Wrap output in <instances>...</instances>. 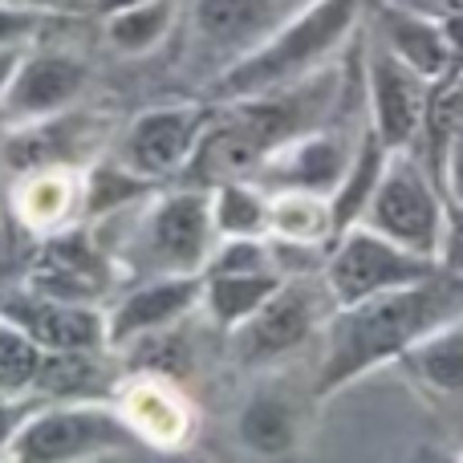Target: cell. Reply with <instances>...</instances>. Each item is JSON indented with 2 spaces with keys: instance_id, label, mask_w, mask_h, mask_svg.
<instances>
[{
  "instance_id": "28",
  "label": "cell",
  "mask_w": 463,
  "mask_h": 463,
  "mask_svg": "<svg viewBox=\"0 0 463 463\" xmlns=\"http://www.w3.org/2000/svg\"><path fill=\"white\" fill-rule=\"evenodd\" d=\"M45 350L0 313V394H33Z\"/></svg>"
},
{
  "instance_id": "14",
  "label": "cell",
  "mask_w": 463,
  "mask_h": 463,
  "mask_svg": "<svg viewBox=\"0 0 463 463\" xmlns=\"http://www.w3.org/2000/svg\"><path fill=\"white\" fill-rule=\"evenodd\" d=\"M345 155L342 138L334 135H321V130H305V135L288 138L285 146L264 159V175H272L280 184V192H317V195H329L345 175Z\"/></svg>"
},
{
  "instance_id": "11",
  "label": "cell",
  "mask_w": 463,
  "mask_h": 463,
  "mask_svg": "<svg viewBox=\"0 0 463 463\" xmlns=\"http://www.w3.org/2000/svg\"><path fill=\"white\" fill-rule=\"evenodd\" d=\"M203 301V272H175V277H146L135 285L110 313H106V342L130 345L155 329L179 326Z\"/></svg>"
},
{
  "instance_id": "5",
  "label": "cell",
  "mask_w": 463,
  "mask_h": 463,
  "mask_svg": "<svg viewBox=\"0 0 463 463\" xmlns=\"http://www.w3.org/2000/svg\"><path fill=\"white\" fill-rule=\"evenodd\" d=\"M443 272L435 256L411 252V248L394 244L391 236L374 232L370 224H354L329 244V256L321 264V280H326L334 305H350L362 297L386 293V288H402Z\"/></svg>"
},
{
  "instance_id": "13",
  "label": "cell",
  "mask_w": 463,
  "mask_h": 463,
  "mask_svg": "<svg viewBox=\"0 0 463 463\" xmlns=\"http://www.w3.org/2000/svg\"><path fill=\"white\" fill-rule=\"evenodd\" d=\"M106 285H110V260L81 232H53L41 244L29 272V288L49 297H65V301L94 305L106 293Z\"/></svg>"
},
{
  "instance_id": "22",
  "label": "cell",
  "mask_w": 463,
  "mask_h": 463,
  "mask_svg": "<svg viewBox=\"0 0 463 463\" xmlns=\"http://www.w3.org/2000/svg\"><path fill=\"white\" fill-rule=\"evenodd\" d=\"M236 435L252 456H288L297 448V411L277 391H256L240 411Z\"/></svg>"
},
{
  "instance_id": "20",
  "label": "cell",
  "mask_w": 463,
  "mask_h": 463,
  "mask_svg": "<svg viewBox=\"0 0 463 463\" xmlns=\"http://www.w3.org/2000/svg\"><path fill=\"white\" fill-rule=\"evenodd\" d=\"M73 146H78V114L61 110L53 118L16 122V130L5 143V163L21 175H33V171L65 167Z\"/></svg>"
},
{
  "instance_id": "9",
  "label": "cell",
  "mask_w": 463,
  "mask_h": 463,
  "mask_svg": "<svg viewBox=\"0 0 463 463\" xmlns=\"http://www.w3.org/2000/svg\"><path fill=\"white\" fill-rule=\"evenodd\" d=\"M208 122H212L208 106H159V110H143L127 127V135H122L118 163H127L143 179L179 175L184 163L192 159Z\"/></svg>"
},
{
  "instance_id": "7",
  "label": "cell",
  "mask_w": 463,
  "mask_h": 463,
  "mask_svg": "<svg viewBox=\"0 0 463 463\" xmlns=\"http://www.w3.org/2000/svg\"><path fill=\"white\" fill-rule=\"evenodd\" d=\"M216 248V220H212V187L184 184L163 195L138 228L146 277H175V272H203Z\"/></svg>"
},
{
  "instance_id": "2",
  "label": "cell",
  "mask_w": 463,
  "mask_h": 463,
  "mask_svg": "<svg viewBox=\"0 0 463 463\" xmlns=\"http://www.w3.org/2000/svg\"><path fill=\"white\" fill-rule=\"evenodd\" d=\"M358 13H362V0H313L309 8H301L293 21L272 29L269 37H260L248 53H240L220 73L224 102L272 94V90H285L313 78L317 65L334 49H342V41L354 33Z\"/></svg>"
},
{
  "instance_id": "1",
  "label": "cell",
  "mask_w": 463,
  "mask_h": 463,
  "mask_svg": "<svg viewBox=\"0 0 463 463\" xmlns=\"http://www.w3.org/2000/svg\"><path fill=\"white\" fill-rule=\"evenodd\" d=\"M456 313H463V277L448 269L415 285L334 305V313L326 317V354H321L313 394L329 399L354 378L399 362L419 337Z\"/></svg>"
},
{
  "instance_id": "3",
  "label": "cell",
  "mask_w": 463,
  "mask_h": 463,
  "mask_svg": "<svg viewBox=\"0 0 463 463\" xmlns=\"http://www.w3.org/2000/svg\"><path fill=\"white\" fill-rule=\"evenodd\" d=\"M143 443L118 407L106 402L70 399L57 407H33L21 431L13 435L8 459L16 463H70V459H98L110 451H127Z\"/></svg>"
},
{
  "instance_id": "30",
  "label": "cell",
  "mask_w": 463,
  "mask_h": 463,
  "mask_svg": "<svg viewBox=\"0 0 463 463\" xmlns=\"http://www.w3.org/2000/svg\"><path fill=\"white\" fill-rule=\"evenodd\" d=\"M439 264L448 272H456V277H463V200H448L443 240H439Z\"/></svg>"
},
{
  "instance_id": "36",
  "label": "cell",
  "mask_w": 463,
  "mask_h": 463,
  "mask_svg": "<svg viewBox=\"0 0 463 463\" xmlns=\"http://www.w3.org/2000/svg\"><path fill=\"white\" fill-rule=\"evenodd\" d=\"M13 5H41V8H61V5H70V0H13Z\"/></svg>"
},
{
  "instance_id": "25",
  "label": "cell",
  "mask_w": 463,
  "mask_h": 463,
  "mask_svg": "<svg viewBox=\"0 0 463 463\" xmlns=\"http://www.w3.org/2000/svg\"><path fill=\"white\" fill-rule=\"evenodd\" d=\"M73 200H78V184L65 167L33 171V175H24L21 192H16V208H21L24 224L49 232L61 228V220L73 212Z\"/></svg>"
},
{
  "instance_id": "34",
  "label": "cell",
  "mask_w": 463,
  "mask_h": 463,
  "mask_svg": "<svg viewBox=\"0 0 463 463\" xmlns=\"http://www.w3.org/2000/svg\"><path fill=\"white\" fill-rule=\"evenodd\" d=\"M21 57H24V45H0V102H5L16 70H21Z\"/></svg>"
},
{
  "instance_id": "32",
  "label": "cell",
  "mask_w": 463,
  "mask_h": 463,
  "mask_svg": "<svg viewBox=\"0 0 463 463\" xmlns=\"http://www.w3.org/2000/svg\"><path fill=\"white\" fill-rule=\"evenodd\" d=\"M439 187H443V195H448V200H463V127L451 135L448 151H443Z\"/></svg>"
},
{
  "instance_id": "10",
  "label": "cell",
  "mask_w": 463,
  "mask_h": 463,
  "mask_svg": "<svg viewBox=\"0 0 463 463\" xmlns=\"http://www.w3.org/2000/svg\"><path fill=\"white\" fill-rule=\"evenodd\" d=\"M13 326H21L45 354L57 350H110L106 342V313H98L90 301H65L37 288H16L0 301Z\"/></svg>"
},
{
  "instance_id": "35",
  "label": "cell",
  "mask_w": 463,
  "mask_h": 463,
  "mask_svg": "<svg viewBox=\"0 0 463 463\" xmlns=\"http://www.w3.org/2000/svg\"><path fill=\"white\" fill-rule=\"evenodd\" d=\"M127 5H143V0H98V13H114V8H127Z\"/></svg>"
},
{
  "instance_id": "18",
  "label": "cell",
  "mask_w": 463,
  "mask_h": 463,
  "mask_svg": "<svg viewBox=\"0 0 463 463\" xmlns=\"http://www.w3.org/2000/svg\"><path fill=\"white\" fill-rule=\"evenodd\" d=\"M277 16V0H195L192 21L203 45L224 53H248Z\"/></svg>"
},
{
  "instance_id": "16",
  "label": "cell",
  "mask_w": 463,
  "mask_h": 463,
  "mask_svg": "<svg viewBox=\"0 0 463 463\" xmlns=\"http://www.w3.org/2000/svg\"><path fill=\"white\" fill-rule=\"evenodd\" d=\"M118 411L130 423V431L143 443H151V448H179L187 439V431H192V415H187L184 399L159 374L130 383L118 399Z\"/></svg>"
},
{
  "instance_id": "19",
  "label": "cell",
  "mask_w": 463,
  "mask_h": 463,
  "mask_svg": "<svg viewBox=\"0 0 463 463\" xmlns=\"http://www.w3.org/2000/svg\"><path fill=\"white\" fill-rule=\"evenodd\" d=\"M386 159H391V146L378 138L374 127L362 130L358 151H350V163H345L342 184L329 192V216H334V240L342 236L345 228L362 224L370 200H374V187L386 171Z\"/></svg>"
},
{
  "instance_id": "26",
  "label": "cell",
  "mask_w": 463,
  "mask_h": 463,
  "mask_svg": "<svg viewBox=\"0 0 463 463\" xmlns=\"http://www.w3.org/2000/svg\"><path fill=\"white\" fill-rule=\"evenodd\" d=\"M98 354L102 350H57L45 354L37 370V383H33V394L41 399H90L98 394V378H102V366H98Z\"/></svg>"
},
{
  "instance_id": "15",
  "label": "cell",
  "mask_w": 463,
  "mask_h": 463,
  "mask_svg": "<svg viewBox=\"0 0 463 463\" xmlns=\"http://www.w3.org/2000/svg\"><path fill=\"white\" fill-rule=\"evenodd\" d=\"M378 37L411 65L427 81H435L439 73H448L456 65V53L448 45V33L435 16L402 8L394 0H378Z\"/></svg>"
},
{
  "instance_id": "27",
  "label": "cell",
  "mask_w": 463,
  "mask_h": 463,
  "mask_svg": "<svg viewBox=\"0 0 463 463\" xmlns=\"http://www.w3.org/2000/svg\"><path fill=\"white\" fill-rule=\"evenodd\" d=\"M212 220L216 236H269V200L248 179H228L212 187Z\"/></svg>"
},
{
  "instance_id": "33",
  "label": "cell",
  "mask_w": 463,
  "mask_h": 463,
  "mask_svg": "<svg viewBox=\"0 0 463 463\" xmlns=\"http://www.w3.org/2000/svg\"><path fill=\"white\" fill-rule=\"evenodd\" d=\"M394 5L427 13V16H435V21H443V16H463V0H394Z\"/></svg>"
},
{
  "instance_id": "21",
  "label": "cell",
  "mask_w": 463,
  "mask_h": 463,
  "mask_svg": "<svg viewBox=\"0 0 463 463\" xmlns=\"http://www.w3.org/2000/svg\"><path fill=\"white\" fill-rule=\"evenodd\" d=\"M280 269H252V272H203V309L212 313L220 329H236L248 313H256L280 288Z\"/></svg>"
},
{
  "instance_id": "8",
  "label": "cell",
  "mask_w": 463,
  "mask_h": 463,
  "mask_svg": "<svg viewBox=\"0 0 463 463\" xmlns=\"http://www.w3.org/2000/svg\"><path fill=\"white\" fill-rule=\"evenodd\" d=\"M427 90L431 81L411 70L391 45L374 33L366 53V94H370V127L378 130L391 151H411L423 130Z\"/></svg>"
},
{
  "instance_id": "23",
  "label": "cell",
  "mask_w": 463,
  "mask_h": 463,
  "mask_svg": "<svg viewBox=\"0 0 463 463\" xmlns=\"http://www.w3.org/2000/svg\"><path fill=\"white\" fill-rule=\"evenodd\" d=\"M269 232L277 240H293V244H334V216H329V200L317 192H280L269 200Z\"/></svg>"
},
{
  "instance_id": "12",
  "label": "cell",
  "mask_w": 463,
  "mask_h": 463,
  "mask_svg": "<svg viewBox=\"0 0 463 463\" xmlns=\"http://www.w3.org/2000/svg\"><path fill=\"white\" fill-rule=\"evenodd\" d=\"M86 78L90 73L78 57L41 49V53L21 57V70H16L0 110H5L8 122L53 118V114L70 110V106L78 102L81 90H86Z\"/></svg>"
},
{
  "instance_id": "6",
  "label": "cell",
  "mask_w": 463,
  "mask_h": 463,
  "mask_svg": "<svg viewBox=\"0 0 463 463\" xmlns=\"http://www.w3.org/2000/svg\"><path fill=\"white\" fill-rule=\"evenodd\" d=\"M326 305H334L326 280L321 288L309 277H285L280 288L260 305L256 313H248L232 334V354L240 366H269V362L288 358L293 350H301L334 309L326 313Z\"/></svg>"
},
{
  "instance_id": "17",
  "label": "cell",
  "mask_w": 463,
  "mask_h": 463,
  "mask_svg": "<svg viewBox=\"0 0 463 463\" xmlns=\"http://www.w3.org/2000/svg\"><path fill=\"white\" fill-rule=\"evenodd\" d=\"M399 366L431 399H463V313L419 337Z\"/></svg>"
},
{
  "instance_id": "29",
  "label": "cell",
  "mask_w": 463,
  "mask_h": 463,
  "mask_svg": "<svg viewBox=\"0 0 463 463\" xmlns=\"http://www.w3.org/2000/svg\"><path fill=\"white\" fill-rule=\"evenodd\" d=\"M49 21H57V8L0 0V45H29Z\"/></svg>"
},
{
  "instance_id": "4",
  "label": "cell",
  "mask_w": 463,
  "mask_h": 463,
  "mask_svg": "<svg viewBox=\"0 0 463 463\" xmlns=\"http://www.w3.org/2000/svg\"><path fill=\"white\" fill-rule=\"evenodd\" d=\"M443 216H448V195L423 167V159L415 151H391L362 224L391 236L394 244L411 248V252L439 260Z\"/></svg>"
},
{
  "instance_id": "24",
  "label": "cell",
  "mask_w": 463,
  "mask_h": 463,
  "mask_svg": "<svg viewBox=\"0 0 463 463\" xmlns=\"http://www.w3.org/2000/svg\"><path fill=\"white\" fill-rule=\"evenodd\" d=\"M106 21V41L118 53H151L163 37H167L171 21H175V0H143V5L114 8L102 16Z\"/></svg>"
},
{
  "instance_id": "31",
  "label": "cell",
  "mask_w": 463,
  "mask_h": 463,
  "mask_svg": "<svg viewBox=\"0 0 463 463\" xmlns=\"http://www.w3.org/2000/svg\"><path fill=\"white\" fill-rule=\"evenodd\" d=\"M29 411H33L29 394H0V459H8L13 435L21 431V423L29 419Z\"/></svg>"
}]
</instances>
